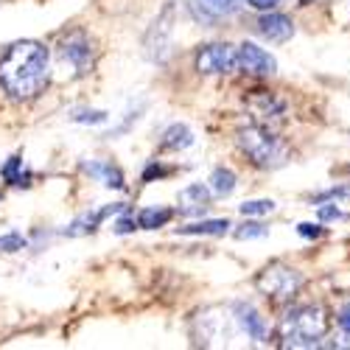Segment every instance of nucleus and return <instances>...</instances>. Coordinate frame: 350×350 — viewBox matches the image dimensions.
I'll use <instances>...</instances> for the list:
<instances>
[{
  "label": "nucleus",
  "mask_w": 350,
  "mask_h": 350,
  "mask_svg": "<svg viewBox=\"0 0 350 350\" xmlns=\"http://www.w3.org/2000/svg\"><path fill=\"white\" fill-rule=\"evenodd\" d=\"M51 81V53L37 40H17L0 51V87L14 101L37 98Z\"/></svg>",
  "instance_id": "1"
},
{
  "label": "nucleus",
  "mask_w": 350,
  "mask_h": 350,
  "mask_svg": "<svg viewBox=\"0 0 350 350\" xmlns=\"http://www.w3.org/2000/svg\"><path fill=\"white\" fill-rule=\"evenodd\" d=\"M331 328L328 311L319 303H306V306H291L278 325V339L280 347H317L325 339Z\"/></svg>",
  "instance_id": "2"
},
{
  "label": "nucleus",
  "mask_w": 350,
  "mask_h": 350,
  "mask_svg": "<svg viewBox=\"0 0 350 350\" xmlns=\"http://www.w3.org/2000/svg\"><path fill=\"white\" fill-rule=\"evenodd\" d=\"M236 146L241 149V154L255 165V168H278L286 163L288 152H286V143L264 124H252L236 132Z\"/></svg>",
  "instance_id": "3"
},
{
  "label": "nucleus",
  "mask_w": 350,
  "mask_h": 350,
  "mask_svg": "<svg viewBox=\"0 0 350 350\" xmlns=\"http://www.w3.org/2000/svg\"><path fill=\"white\" fill-rule=\"evenodd\" d=\"M255 288L264 297H269L275 303H283V300H291L303 288V275L295 267L280 264V260H278V264H269L267 269L258 272Z\"/></svg>",
  "instance_id": "4"
},
{
  "label": "nucleus",
  "mask_w": 350,
  "mask_h": 350,
  "mask_svg": "<svg viewBox=\"0 0 350 350\" xmlns=\"http://www.w3.org/2000/svg\"><path fill=\"white\" fill-rule=\"evenodd\" d=\"M59 56H62V62H68L73 68L76 76H87V73H93V68H96L98 48H96V40L87 31L73 28V31L65 34L62 42H59Z\"/></svg>",
  "instance_id": "5"
},
{
  "label": "nucleus",
  "mask_w": 350,
  "mask_h": 350,
  "mask_svg": "<svg viewBox=\"0 0 350 350\" xmlns=\"http://www.w3.org/2000/svg\"><path fill=\"white\" fill-rule=\"evenodd\" d=\"M236 68V48L230 42H211L196 51V70L202 76H224Z\"/></svg>",
  "instance_id": "6"
},
{
  "label": "nucleus",
  "mask_w": 350,
  "mask_h": 350,
  "mask_svg": "<svg viewBox=\"0 0 350 350\" xmlns=\"http://www.w3.org/2000/svg\"><path fill=\"white\" fill-rule=\"evenodd\" d=\"M236 68L247 76H258V79H267L278 70V62L269 51H264L255 42H241L236 48Z\"/></svg>",
  "instance_id": "7"
},
{
  "label": "nucleus",
  "mask_w": 350,
  "mask_h": 350,
  "mask_svg": "<svg viewBox=\"0 0 350 350\" xmlns=\"http://www.w3.org/2000/svg\"><path fill=\"white\" fill-rule=\"evenodd\" d=\"M171 31H174V6H165V9H163V14L152 23L149 34H146V40H143L146 56H149L152 62H163V59H165Z\"/></svg>",
  "instance_id": "8"
},
{
  "label": "nucleus",
  "mask_w": 350,
  "mask_h": 350,
  "mask_svg": "<svg viewBox=\"0 0 350 350\" xmlns=\"http://www.w3.org/2000/svg\"><path fill=\"white\" fill-rule=\"evenodd\" d=\"M247 0H188V12L196 23L216 25L221 17L236 14Z\"/></svg>",
  "instance_id": "9"
},
{
  "label": "nucleus",
  "mask_w": 350,
  "mask_h": 350,
  "mask_svg": "<svg viewBox=\"0 0 350 350\" xmlns=\"http://www.w3.org/2000/svg\"><path fill=\"white\" fill-rule=\"evenodd\" d=\"M247 107L258 118V124H264V126L267 124H280L286 118V104L269 90H252L247 96Z\"/></svg>",
  "instance_id": "10"
},
{
  "label": "nucleus",
  "mask_w": 350,
  "mask_h": 350,
  "mask_svg": "<svg viewBox=\"0 0 350 350\" xmlns=\"http://www.w3.org/2000/svg\"><path fill=\"white\" fill-rule=\"evenodd\" d=\"M232 323H236L250 339L255 342H269V325L267 319L260 317V311L250 303H236L232 306Z\"/></svg>",
  "instance_id": "11"
},
{
  "label": "nucleus",
  "mask_w": 350,
  "mask_h": 350,
  "mask_svg": "<svg viewBox=\"0 0 350 350\" xmlns=\"http://www.w3.org/2000/svg\"><path fill=\"white\" fill-rule=\"evenodd\" d=\"M255 31L269 42H288L291 37H295V23H291V17L272 9V12H264L255 20Z\"/></svg>",
  "instance_id": "12"
},
{
  "label": "nucleus",
  "mask_w": 350,
  "mask_h": 350,
  "mask_svg": "<svg viewBox=\"0 0 350 350\" xmlns=\"http://www.w3.org/2000/svg\"><path fill=\"white\" fill-rule=\"evenodd\" d=\"M211 208V191L205 185H188L180 191V211L185 216H196V213H205Z\"/></svg>",
  "instance_id": "13"
},
{
  "label": "nucleus",
  "mask_w": 350,
  "mask_h": 350,
  "mask_svg": "<svg viewBox=\"0 0 350 350\" xmlns=\"http://www.w3.org/2000/svg\"><path fill=\"white\" fill-rule=\"evenodd\" d=\"M124 205H107V208H101V211H93V213H84V216H79L68 230H65V236H70V239H76V236H87V232H93V230H98V224L107 219V216H112V213H118Z\"/></svg>",
  "instance_id": "14"
},
{
  "label": "nucleus",
  "mask_w": 350,
  "mask_h": 350,
  "mask_svg": "<svg viewBox=\"0 0 350 350\" xmlns=\"http://www.w3.org/2000/svg\"><path fill=\"white\" fill-rule=\"evenodd\" d=\"M81 168L90 174V177H96L98 183H104L107 188H115V191H121L126 183H124V171L118 165H112V163H104V160H93V163H81Z\"/></svg>",
  "instance_id": "15"
},
{
  "label": "nucleus",
  "mask_w": 350,
  "mask_h": 350,
  "mask_svg": "<svg viewBox=\"0 0 350 350\" xmlns=\"http://www.w3.org/2000/svg\"><path fill=\"white\" fill-rule=\"evenodd\" d=\"M160 146L165 152H185L188 146H193V132L185 124H171L163 132V143Z\"/></svg>",
  "instance_id": "16"
},
{
  "label": "nucleus",
  "mask_w": 350,
  "mask_h": 350,
  "mask_svg": "<svg viewBox=\"0 0 350 350\" xmlns=\"http://www.w3.org/2000/svg\"><path fill=\"white\" fill-rule=\"evenodd\" d=\"M230 230L227 219H208V221H193L188 227H180L183 236H224Z\"/></svg>",
  "instance_id": "17"
},
{
  "label": "nucleus",
  "mask_w": 350,
  "mask_h": 350,
  "mask_svg": "<svg viewBox=\"0 0 350 350\" xmlns=\"http://www.w3.org/2000/svg\"><path fill=\"white\" fill-rule=\"evenodd\" d=\"M171 219H174L171 208H143L137 213V227L140 230H157V227H165Z\"/></svg>",
  "instance_id": "18"
},
{
  "label": "nucleus",
  "mask_w": 350,
  "mask_h": 350,
  "mask_svg": "<svg viewBox=\"0 0 350 350\" xmlns=\"http://www.w3.org/2000/svg\"><path fill=\"white\" fill-rule=\"evenodd\" d=\"M211 191L216 193V196H230L232 191H236V174H232L230 168H216L213 174H211Z\"/></svg>",
  "instance_id": "19"
},
{
  "label": "nucleus",
  "mask_w": 350,
  "mask_h": 350,
  "mask_svg": "<svg viewBox=\"0 0 350 350\" xmlns=\"http://www.w3.org/2000/svg\"><path fill=\"white\" fill-rule=\"evenodd\" d=\"M0 177H3L9 185H28V183H25L28 177H23V157H20V154L9 157V163L0 168Z\"/></svg>",
  "instance_id": "20"
},
{
  "label": "nucleus",
  "mask_w": 350,
  "mask_h": 350,
  "mask_svg": "<svg viewBox=\"0 0 350 350\" xmlns=\"http://www.w3.org/2000/svg\"><path fill=\"white\" fill-rule=\"evenodd\" d=\"M239 211L244 216H267L275 211V202L272 199H252V202H244V205H239Z\"/></svg>",
  "instance_id": "21"
},
{
  "label": "nucleus",
  "mask_w": 350,
  "mask_h": 350,
  "mask_svg": "<svg viewBox=\"0 0 350 350\" xmlns=\"http://www.w3.org/2000/svg\"><path fill=\"white\" fill-rule=\"evenodd\" d=\"M267 232H269V230H267L264 224H258V221H244V224L236 230V239H241V241H244V239H264Z\"/></svg>",
  "instance_id": "22"
},
{
  "label": "nucleus",
  "mask_w": 350,
  "mask_h": 350,
  "mask_svg": "<svg viewBox=\"0 0 350 350\" xmlns=\"http://www.w3.org/2000/svg\"><path fill=\"white\" fill-rule=\"evenodd\" d=\"M107 118L109 115L101 112V109H81V112L70 115V121H76V124H104Z\"/></svg>",
  "instance_id": "23"
},
{
  "label": "nucleus",
  "mask_w": 350,
  "mask_h": 350,
  "mask_svg": "<svg viewBox=\"0 0 350 350\" xmlns=\"http://www.w3.org/2000/svg\"><path fill=\"white\" fill-rule=\"evenodd\" d=\"M25 247V239L20 232H9V236H0V252H20Z\"/></svg>",
  "instance_id": "24"
},
{
  "label": "nucleus",
  "mask_w": 350,
  "mask_h": 350,
  "mask_svg": "<svg viewBox=\"0 0 350 350\" xmlns=\"http://www.w3.org/2000/svg\"><path fill=\"white\" fill-rule=\"evenodd\" d=\"M297 232L303 239H319L325 232V227L323 224H311V221H303V224H297Z\"/></svg>",
  "instance_id": "25"
},
{
  "label": "nucleus",
  "mask_w": 350,
  "mask_h": 350,
  "mask_svg": "<svg viewBox=\"0 0 350 350\" xmlns=\"http://www.w3.org/2000/svg\"><path fill=\"white\" fill-rule=\"evenodd\" d=\"M283 3V0H247V6L255 9V12H272Z\"/></svg>",
  "instance_id": "26"
},
{
  "label": "nucleus",
  "mask_w": 350,
  "mask_h": 350,
  "mask_svg": "<svg viewBox=\"0 0 350 350\" xmlns=\"http://www.w3.org/2000/svg\"><path fill=\"white\" fill-rule=\"evenodd\" d=\"M154 177H168V168H163V165L152 163L149 168H146V171H143V183H152Z\"/></svg>",
  "instance_id": "27"
},
{
  "label": "nucleus",
  "mask_w": 350,
  "mask_h": 350,
  "mask_svg": "<svg viewBox=\"0 0 350 350\" xmlns=\"http://www.w3.org/2000/svg\"><path fill=\"white\" fill-rule=\"evenodd\" d=\"M336 323H339V328L350 336V303H345L342 308H339V314H336Z\"/></svg>",
  "instance_id": "28"
},
{
  "label": "nucleus",
  "mask_w": 350,
  "mask_h": 350,
  "mask_svg": "<svg viewBox=\"0 0 350 350\" xmlns=\"http://www.w3.org/2000/svg\"><path fill=\"white\" fill-rule=\"evenodd\" d=\"M135 227H137L135 219H118V221H115V232H132Z\"/></svg>",
  "instance_id": "29"
},
{
  "label": "nucleus",
  "mask_w": 350,
  "mask_h": 350,
  "mask_svg": "<svg viewBox=\"0 0 350 350\" xmlns=\"http://www.w3.org/2000/svg\"><path fill=\"white\" fill-rule=\"evenodd\" d=\"M319 219H323V221H325V219H342V211H339V208H325V205H323V208H319Z\"/></svg>",
  "instance_id": "30"
},
{
  "label": "nucleus",
  "mask_w": 350,
  "mask_h": 350,
  "mask_svg": "<svg viewBox=\"0 0 350 350\" xmlns=\"http://www.w3.org/2000/svg\"><path fill=\"white\" fill-rule=\"evenodd\" d=\"M345 196H350V191H347V193H345Z\"/></svg>",
  "instance_id": "31"
},
{
  "label": "nucleus",
  "mask_w": 350,
  "mask_h": 350,
  "mask_svg": "<svg viewBox=\"0 0 350 350\" xmlns=\"http://www.w3.org/2000/svg\"><path fill=\"white\" fill-rule=\"evenodd\" d=\"M347 171H350V168H347Z\"/></svg>",
  "instance_id": "32"
}]
</instances>
